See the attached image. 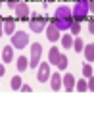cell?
I'll list each match as a JSON object with an SVG mask.
<instances>
[{"label":"cell","instance_id":"obj_6","mask_svg":"<svg viewBox=\"0 0 94 127\" xmlns=\"http://www.w3.org/2000/svg\"><path fill=\"white\" fill-rule=\"evenodd\" d=\"M12 44H14V48H25L29 44V33L27 31H16L12 35Z\"/></svg>","mask_w":94,"mask_h":127},{"label":"cell","instance_id":"obj_15","mask_svg":"<svg viewBox=\"0 0 94 127\" xmlns=\"http://www.w3.org/2000/svg\"><path fill=\"white\" fill-rule=\"evenodd\" d=\"M83 54H85V60H86V62L92 64V62H94V44H85Z\"/></svg>","mask_w":94,"mask_h":127},{"label":"cell","instance_id":"obj_25","mask_svg":"<svg viewBox=\"0 0 94 127\" xmlns=\"http://www.w3.org/2000/svg\"><path fill=\"white\" fill-rule=\"evenodd\" d=\"M17 4H19V0H8V8H10V10H14Z\"/></svg>","mask_w":94,"mask_h":127},{"label":"cell","instance_id":"obj_28","mask_svg":"<svg viewBox=\"0 0 94 127\" xmlns=\"http://www.w3.org/2000/svg\"><path fill=\"white\" fill-rule=\"evenodd\" d=\"M2 33H4V19L0 16V39H2Z\"/></svg>","mask_w":94,"mask_h":127},{"label":"cell","instance_id":"obj_4","mask_svg":"<svg viewBox=\"0 0 94 127\" xmlns=\"http://www.w3.org/2000/svg\"><path fill=\"white\" fill-rule=\"evenodd\" d=\"M48 25V19L44 16H33L29 17V29H31L33 33H42L44 29H46Z\"/></svg>","mask_w":94,"mask_h":127},{"label":"cell","instance_id":"obj_18","mask_svg":"<svg viewBox=\"0 0 94 127\" xmlns=\"http://www.w3.org/2000/svg\"><path fill=\"white\" fill-rule=\"evenodd\" d=\"M21 85H23L21 75H14V77H12V81H10V87H12V91H19V89H21Z\"/></svg>","mask_w":94,"mask_h":127},{"label":"cell","instance_id":"obj_26","mask_svg":"<svg viewBox=\"0 0 94 127\" xmlns=\"http://www.w3.org/2000/svg\"><path fill=\"white\" fill-rule=\"evenodd\" d=\"M88 14H94V0H88Z\"/></svg>","mask_w":94,"mask_h":127},{"label":"cell","instance_id":"obj_3","mask_svg":"<svg viewBox=\"0 0 94 127\" xmlns=\"http://www.w3.org/2000/svg\"><path fill=\"white\" fill-rule=\"evenodd\" d=\"M40 58H42V44L40 42H33L31 44V56H29V67L37 69L39 64L42 62Z\"/></svg>","mask_w":94,"mask_h":127},{"label":"cell","instance_id":"obj_12","mask_svg":"<svg viewBox=\"0 0 94 127\" xmlns=\"http://www.w3.org/2000/svg\"><path fill=\"white\" fill-rule=\"evenodd\" d=\"M4 33L10 37L16 33V19L14 17H4Z\"/></svg>","mask_w":94,"mask_h":127},{"label":"cell","instance_id":"obj_14","mask_svg":"<svg viewBox=\"0 0 94 127\" xmlns=\"http://www.w3.org/2000/svg\"><path fill=\"white\" fill-rule=\"evenodd\" d=\"M16 65H17V71L19 73H23L27 67H29V58H25V56H19L16 60Z\"/></svg>","mask_w":94,"mask_h":127},{"label":"cell","instance_id":"obj_17","mask_svg":"<svg viewBox=\"0 0 94 127\" xmlns=\"http://www.w3.org/2000/svg\"><path fill=\"white\" fill-rule=\"evenodd\" d=\"M73 35L71 33H63V37H62V44H63V48H73Z\"/></svg>","mask_w":94,"mask_h":127},{"label":"cell","instance_id":"obj_10","mask_svg":"<svg viewBox=\"0 0 94 127\" xmlns=\"http://www.w3.org/2000/svg\"><path fill=\"white\" fill-rule=\"evenodd\" d=\"M75 83H77V79H75L73 73H65L63 75V91H67V93L75 91Z\"/></svg>","mask_w":94,"mask_h":127},{"label":"cell","instance_id":"obj_27","mask_svg":"<svg viewBox=\"0 0 94 127\" xmlns=\"http://www.w3.org/2000/svg\"><path fill=\"white\" fill-rule=\"evenodd\" d=\"M19 91H23V93H31L33 89L29 87V85H25V83H23V85H21V89H19Z\"/></svg>","mask_w":94,"mask_h":127},{"label":"cell","instance_id":"obj_22","mask_svg":"<svg viewBox=\"0 0 94 127\" xmlns=\"http://www.w3.org/2000/svg\"><path fill=\"white\" fill-rule=\"evenodd\" d=\"M83 75H85L86 79H88V77L92 75V65H90V64H88V62H86L85 65H83Z\"/></svg>","mask_w":94,"mask_h":127},{"label":"cell","instance_id":"obj_9","mask_svg":"<svg viewBox=\"0 0 94 127\" xmlns=\"http://www.w3.org/2000/svg\"><path fill=\"white\" fill-rule=\"evenodd\" d=\"M62 87H63V75L60 71L52 73V75H50V89H52V91H60Z\"/></svg>","mask_w":94,"mask_h":127},{"label":"cell","instance_id":"obj_5","mask_svg":"<svg viewBox=\"0 0 94 127\" xmlns=\"http://www.w3.org/2000/svg\"><path fill=\"white\" fill-rule=\"evenodd\" d=\"M50 75H52L50 64H48L46 60H42V62L39 64V67H37V79H39V83H48V81H50Z\"/></svg>","mask_w":94,"mask_h":127},{"label":"cell","instance_id":"obj_8","mask_svg":"<svg viewBox=\"0 0 94 127\" xmlns=\"http://www.w3.org/2000/svg\"><path fill=\"white\" fill-rule=\"evenodd\" d=\"M14 12H16V16H17V19H29V6L25 4V2H19L16 8H14Z\"/></svg>","mask_w":94,"mask_h":127},{"label":"cell","instance_id":"obj_19","mask_svg":"<svg viewBox=\"0 0 94 127\" xmlns=\"http://www.w3.org/2000/svg\"><path fill=\"white\" fill-rule=\"evenodd\" d=\"M67 64H69V60H67V56H63V54H60V58H58V69L60 71H63V69H67Z\"/></svg>","mask_w":94,"mask_h":127},{"label":"cell","instance_id":"obj_1","mask_svg":"<svg viewBox=\"0 0 94 127\" xmlns=\"http://www.w3.org/2000/svg\"><path fill=\"white\" fill-rule=\"evenodd\" d=\"M54 25L60 29L62 33H65V31H69V25H71V21H73V14H71V8L69 6H58L56 8V14H54Z\"/></svg>","mask_w":94,"mask_h":127},{"label":"cell","instance_id":"obj_7","mask_svg":"<svg viewBox=\"0 0 94 127\" xmlns=\"http://www.w3.org/2000/svg\"><path fill=\"white\" fill-rule=\"evenodd\" d=\"M44 33H46V39L50 40V42H58V40L62 39V31H60V29L54 25V21H48Z\"/></svg>","mask_w":94,"mask_h":127},{"label":"cell","instance_id":"obj_13","mask_svg":"<svg viewBox=\"0 0 94 127\" xmlns=\"http://www.w3.org/2000/svg\"><path fill=\"white\" fill-rule=\"evenodd\" d=\"M60 54H62V52H60V48H58V46H52L50 50H48V64H54V65H56Z\"/></svg>","mask_w":94,"mask_h":127},{"label":"cell","instance_id":"obj_29","mask_svg":"<svg viewBox=\"0 0 94 127\" xmlns=\"http://www.w3.org/2000/svg\"><path fill=\"white\" fill-rule=\"evenodd\" d=\"M2 75H6V67H4V64H0V77Z\"/></svg>","mask_w":94,"mask_h":127},{"label":"cell","instance_id":"obj_24","mask_svg":"<svg viewBox=\"0 0 94 127\" xmlns=\"http://www.w3.org/2000/svg\"><path fill=\"white\" fill-rule=\"evenodd\" d=\"M86 81H88V91H94V75H90Z\"/></svg>","mask_w":94,"mask_h":127},{"label":"cell","instance_id":"obj_11","mask_svg":"<svg viewBox=\"0 0 94 127\" xmlns=\"http://www.w3.org/2000/svg\"><path fill=\"white\" fill-rule=\"evenodd\" d=\"M16 58H14V44H8V46L2 48V62L4 64H10L14 62Z\"/></svg>","mask_w":94,"mask_h":127},{"label":"cell","instance_id":"obj_16","mask_svg":"<svg viewBox=\"0 0 94 127\" xmlns=\"http://www.w3.org/2000/svg\"><path fill=\"white\" fill-rule=\"evenodd\" d=\"M73 50H75L77 54H81V52L85 50V42H83V39H81L79 35L75 37V39H73Z\"/></svg>","mask_w":94,"mask_h":127},{"label":"cell","instance_id":"obj_21","mask_svg":"<svg viewBox=\"0 0 94 127\" xmlns=\"http://www.w3.org/2000/svg\"><path fill=\"white\" fill-rule=\"evenodd\" d=\"M75 89H77V91H81V93L88 91V81H86V77H85V79H79L77 83H75Z\"/></svg>","mask_w":94,"mask_h":127},{"label":"cell","instance_id":"obj_20","mask_svg":"<svg viewBox=\"0 0 94 127\" xmlns=\"http://www.w3.org/2000/svg\"><path fill=\"white\" fill-rule=\"evenodd\" d=\"M79 31H81V21L73 19V21H71V25H69V33L73 35V37H77V35H79Z\"/></svg>","mask_w":94,"mask_h":127},{"label":"cell","instance_id":"obj_2","mask_svg":"<svg viewBox=\"0 0 94 127\" xmlns=\"http://www.w3.org/2000/svg\"><path fill=\"white\" fill-rule=\"evenodd\" d=\"M71 14H73V19L77 21H83V19H88V0H79L77 4L71 8Z\"/></svg>","mask_w":94,"mask_h":127},{"label":"cell","instance_id":"obj_23","mask_svg":"<svg viewBox=\"0 0 94 127\" xmlns=\"http://www.w3.org/2000/svg\"><path fill=\"white\" fill-rule=\"evenodd\" d=\"M88 31L94 35V16H88Z\"/></svg>","mask_w":94,"mask_h":127}]
</instances>
